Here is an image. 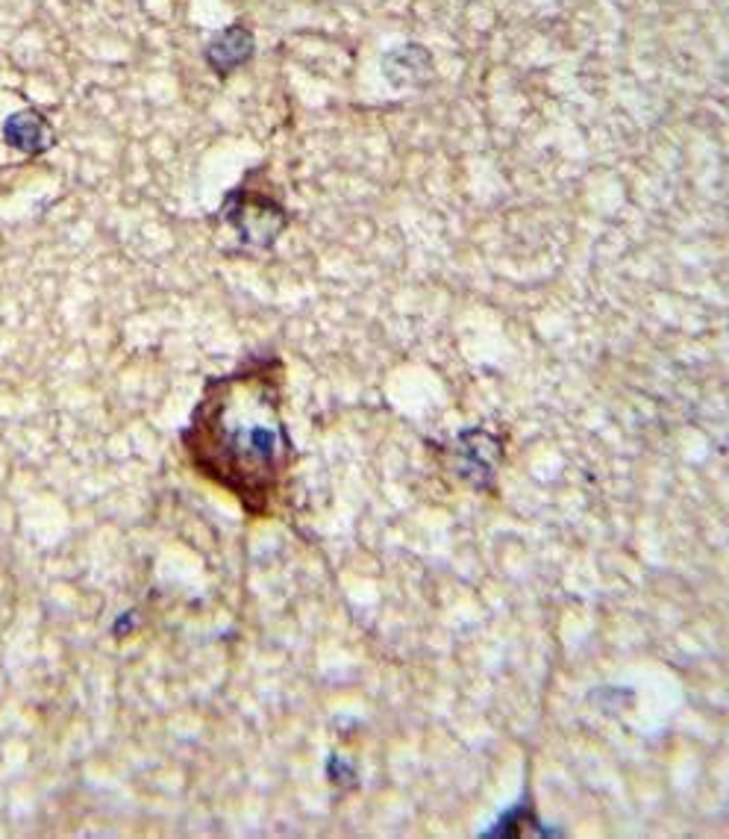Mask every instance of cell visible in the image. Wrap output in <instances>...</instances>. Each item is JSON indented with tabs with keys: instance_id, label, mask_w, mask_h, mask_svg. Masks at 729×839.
<instances>
[{
	"instance_id": "cell-1",
	"label": "cell",
	"mask_w": 729,
	"mask_h": 839,
	"mask_svg": "<svg viewBox=\"0 0 729 839\" xmlns=\"http://www.w3.org/2000/svg\"><path fill=\"white\" fill-rule=\"evenodd\" d=\"M186 451L191 466L236 495L247 513H268L292 462L277 365L213 380L186 430Z\"/></svg>"
},
{
	"instance_id": "cell-2",
	"label": "cell",
	"mask_w": 729,
	"mask_h": 839,
	"mask_svg": "<svg viewBox=\"0 0 729 839\" xmlns=\"http://www.w3.org/2000/svg\"><path fill=\"white\" fill-rule=\"evenodd\" d=\"M250 57H254V33L242 25H233L221 33H215L213 41L206 45V62L221 77L233 75Z\"/></svg>"
},
{
	"instance_id": "cell-3",
	"label": "cell",
	"mask_w": 729,
	"mask_h": 839,
	"mask_svg": "<svg viewBox=\"0 0 729 839\" xmlns=\"http://www.w3.org/2000/svg\"><path fill=\"white\" fill-rule=\"evenodd\" d=\"M3 139L9 148L21 150V154H41L50 145V130L36 109H21V113H12L3 124Z\"/></svg>"
}]
</instances>
